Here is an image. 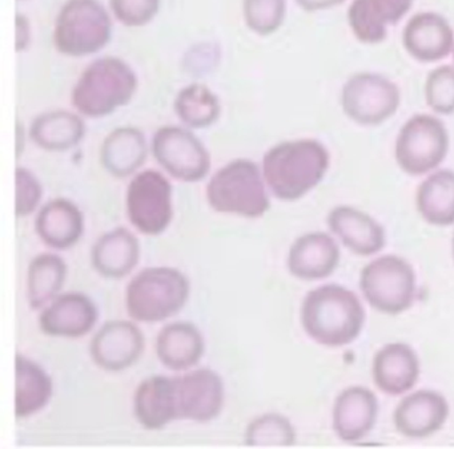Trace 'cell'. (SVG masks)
Masks as SVG:
<instances>
[{
	"label": "cell",
	"mask_w": 454,
	"mask_h": 449,
	"mask_svg": "<svg viewBox=\"0 0 454 449\" xmlns=\"http://www.w3.org/2000/svg\"><path fill=\"white\" fill-rule=\"evenodd\" d=\"M453 58H454V48H453Z\"/></svg>",
	"instance_id": "7bdbcfd3"
},
{
	"label": "cell",
	"mask_w": 454,
	"mask_h": 449,
	"mask_svg": "<svg viewBox=\"0 0 454 449\" xmlns=\"http://www.w3.org/2000/svg\"><path fill=\"white\" fill-rule=\"evenodd\" d=\"M67 278L65 259L54 252L36 255L28 266L27 297L34 310L46 307L62 291Z\"/></svg>",
	"instance_id": "f1b7e54d"
},
{
	"label": "cell",
	"mask_w": 454,
	"mask_h": 449,
	"mask_svg": "<svg viewBox=\"0 0 454 449\" xmlns=\"http://www.w3.org/2000/svg\"><path fill=\"white\" fill-rule=\"evenodd\" d=\"M91 260L95 270L105 278H124L139 263V239L129 228H114L95 242Z\"/></svg>",
	"instance_id": "7402d4cb"
},
{
	"label": "cell",
	"mask_w": 454,
	"mask_h": 449,
	"mask_svg": "<svg viewBox=\"0 0 454 449\" xmlns=\"http://www.w3.org/2000/svg\"><path fill=\"white\" fill-rule=\"evenodd\" d=\"M329 230L347 249L360 257H371L381 252L387 244L384 226L368 213L353 206H336L326 218Z\"/></svg>",
	"instance_id": "ac0fdd59"
},
{
	"label": "cell",
	"mask_w": 454,
	"mask_h": 449,
	"mask_svg": "<svg viewBox=\"0 0 454 449\" xmlns=\"http://www.w3.org/2000/svg\"><path fill=\"white\" fill-rule=\"evenodd\" d=\"M31 140L47 151H67L75 148L86 135V124L78 112H44L31 122Z\"/></svg>",
	"instance_id": "484cf974"
},
{
	"label": "cell",
	"mask_w": 454,
	"mask_h": 449,
	"mask_svg": "<svg viewBox=\"0 0 454 449\" xmlns=\"http://www.w3.org/2000/svg\"><path fill=\"white\" fill-rule=\"evenodd\" d=\"M416 0H371L377 15L387 24L395 26L408 15Z\"/></svg>",
	"instance_id": "8d00e7d4"
},
{
	"label": "cell",
	"mask_w": 454,
	"mask_h": 449,
	"mask_svg": "<svg viewBox=\"0 0 454 449\" xmlns=\"http://www.w3.org/2000/svg\"><path fill=\"white\" fill-rule=\"evenodd\" d=\"M174 380L176 420L207 422L219 416L224 406V383L216 371L195 369Z\"/></svg>",
	"instance_id": "7c38bea8"
},
{
	"label": "cell",
	"mask_w": 454,
	"mask_h": 449,
	"mask_svg": "<svg viewBox=\"0 0 454 449\" xmlns=\"http://www.w3.org/2000/svg\"><path fill=\"white\" fill-rule=\"evenodd\" d=\"M54 383L43 367L27 356L15 358V416L26 419L44 408L51 400Z\"/></svg>",
	"instance_id": "4316f807"
},
{
	"label": "cell",
	"mask_w": 454,
	"mask_h": 449,
	"mask_svg": "<svg viewBox=\"0 0 454 449\" xmlns=\"http://www.w3.org/2000/svg\"><path fill=\"white\" fill-rule=\"evenodd\" d=\"M403 45L406 53L419 63H437L453 53L454 31L437 12H419L403 27Z\"/></svg>",
	"instance_id": "5bb4252c"
},
{
	"label": "cell",
	"mask_w": 454,
	"mask_h": 449,
	"mask_svg": "<svg viewBox=\"0 0 454 449\" xmlns=\"http://www.w3.org/2000/svg\"><path fill=\"white\" fill-rule=\"evenodd\" d=\"M425 101L437 116L454 114V66L432 69L425 80Z\"/></svg>",
	"instance_id": "836d02e7"
},
{
	"label": "cell",
	"mask_w": 454,
	"mask_h": 449,
	"mask_svg": "<svg viewBox=\"0 0 454 449\" xmlns=\"http://www.w3.org/2000/svg\"><path fill=\"white\" fill-rule=\"evenodd\" d=\"M348 23L353 36L363 44H380L387 39L389 26L377 15L371 0H353L348 8Z\"/></svg>",
	"instance_id": "d6a6232c"
},
{
	"label": "cell",
	"mask_w": 454,
	"mask_h": 449,
	"mask_svg": "<svg viewBox=\"0 0 454 449\" xmlns=\"http://www.w3.org/2000/svg\"><path fill=\"white\" fill-rule=\"evenodd\" d=\"M148 156L145 133L135 127H119L106 135L100 148L103 167L116 178L137 173Z\"/></svg>",
	"instance_id": "603a6c76"
},
{
	"label": "cell",
	"mask_w": 454,
	"mask_h": 449,
	"mask_svg": "<svg viewBox=\"0 0 454 449\" xmlns=\"http://www.w3.org/2000/svg\"><path fill=\"white\" fill-rule=\"evenodd\" d=\"M248 446H291L296 444V430L280 414H264L249 422L244 435Z\"/></svg>",
	"instance_id": "4dcf8cb0"
},
{
	"label": "cell",
	"mask_w": 454,
	"mask_h": 449,
	"mask_svg": "<svg viewBox=\"0 0 454 449\" xmlns=\"http://www.w3.org/2000/svg\"><path fill=\"white\" fill-rule=\"evenodd\" d=\"M301 10L307 12H318V11L332 10L344 4L348 0H294Z\"/></svg>",
	"instance_id": "f35d334b"
},
{
	"label": "cell",
	"mask_w": 454,
	"mask_h": 449,
	"mask_svg": "<svg viewBox=\"0 0 454 449\" xmlns=\"http://www.w3.org/2000/svg\"><path fill=\"white\" fill-rule=\"evenodd\" d=\"M331 156L318 140L300 138L276 143L262 157V175L281 201H297L316 188L328 172Z\"/></svg>",
	"instance_id": "6da1fadb"
},
{
	"label": "cell",
	"mask_w": 454,
	"mask_h": 449,
	"mask_svg": "<svg viewBox=\"0 0 454 449\" xmlns=\"http://www.w3.org/2000/svg\"><path fill=\"white\" fill-rule=\"evenodd\" d=\"M175 113L190 129L212 127L222 114L219 96L204 84L193 82L177 93L174 103Z\"/></svg>",
	"instance_id": "f546056e"
},
{
	"label": "cell",
	"mask_w": 454,
	"mask_h": 449,
	"mask_svg": "<svg viewBox=\"0 0 454 449\" xmlns=\"http://www.w3.org/2000/svg\"><path fill=\"white\" fill-rule=\"evenodd\" d=\"M449 146L448 128L440 117L414 114L395 138V161L406 174L419 177L437 170L448 156Z\"/></svg>",
	"instance_id": "52a82bcc"
},
{
	"label": "cell",
	"mask_w": 454,
	"mask_h": 449,
	"mask_svg": "<svg viewBox=\"0 0 454 449\" xmlns=\"http://www.w3.org/2000/svg\"><path fill=\"white\" fill-rule=\"evenodd\" d=\"M98 318L99 311L89 295L66 292L44 307L39 327L50 337H82L94 329Z\"/></svg>",
	"instance_id": "2e32d148"
},
{
	"label": "cell",
	"mask_w": 454,
	"mask_h": 449,
	"mask_svg": "<svg viewBox=\"0 0 454 449\" xmlns=\"http://www.w3.org/2000/svg\"><path fill=\"white\" fill-rule=\"evenodd\" d=\"M18 2H26V0H18Z\"/></svg>",
	"instance_id": "b9f144b4"
},
{
	"label": "cell",
	"mask_w": 454,
	"mask_h": 449,
	"mask_svg": "<svg viewBox=\"0 0 454 449\" xmlns=\"http://www.w3.org/2000/svg\"><path fill=\"white\" fill-rule=\"evenodd\" d=\"M379 400L371 390L353 385L342 391L333 406V430L345 443H358L373 430Z\"/></svg>",
	"instance_id": "d6986e66"
},
{
	"label": "cell",
	"mask_w": 454,
	"mask_h": 449,
	"mask_svg": "<svg viewBox=\"0 0 454 449\" xmlns=\"http://www.w3.org/2000/svg\"><path fill=\"white\" fill-rule=\"evenodd\" d=\"M126 212L131 225L145 236L163 234L174 218L172 185L155 169L135 174L127 188Z\"/></svg>",
	"instance_id": "30bf717a"
},
{
	"label": "cell",
	"mask_w": 454,
	"mask_h": 449,
	"mask_svg": "<svg viewBox=\"0 0 454 449\" xmlns=\"http://www.w3.org/2000/svg\"><path fill=\"white\" fill-rule=\"evenodd\" d=\"M204 337L195 324L175 321L167 324L156 337V355L172 371H187L204 355Z\"/></svg>",
	"instance_id": "cb8c5ba5"
},
{
	"label": "cell",
	"mask_w": 454,
	"mask_h": 449,
	"mask_svg": "<svg viewBox=\"0 0 454 449\" xmlns=\"http://www.w3.org/2000/svg\"><path fill=\"white\" fill-rule=\"evenodd\" d=\"M113 37V20L99 0H68L55 20L52 42L58 52L86 58L105 50Z\"/></svg>",
	"instance_id": "8992f818"
},
{
	"label": "cell",
	"mask_w": 454,
	"mask_h": 449,
	"mask_svg": "<svg viewBox=\"0 0 454 449\" xmlns=\"http://www.w3.org/2000/svg\"><path fill=\"white\" fill-rule=\"evenodd\" d=\"M421 372L416 351L405 343H389L377 351L373 358V382L380 391L398 396L416 385Z\"/></svg>",
	"instance_id": "ffe728a7"
},
{
	"label": "cell",
	"mask_w": 454,
	"mask_h": 449,
	"mask_svg": "<svg viewBox=\"0 0 454 449\" xmlns=\"http://www.w3.org/2000/svg\"><path fill=\"white\" fill-rule=\"evenodd\" d=\"M400 105V88L384 74L358 72L342 85V112L363 127L384 124L397 113Z\"/></svg>",
	"instance_id": "9c48e42d"
},
{
	"label": "cell",
	"mask_w": 454,
	"mask_h": 449,
	"mask_svg": "<svg viewBox=\"0 0 454 449\" xmlns=\"http://www.w3.org/2000/svg\"><path fill=\"white\" fill-rule=\"evenodd\" d=\"M134 414L145 430H158L176 420L174 377H147L135 391Z\"/></svg>",
	"instance_id": "d4e9b609"
},
{
	"label": "cell",
	"mask_w": 454,
	"mask_h": 449,
	"mask_svg": "<svg viewBox=\"0 0 454 449\" xmlns=\"http://www.w3.org/2000/svg\"><path fill=\"white\" fill-rule=\"evenodd\" d=\"M33 42V27L25 13L15 15V50L25 52Z\"/></svg>",
	"instance_id": "74e56055"
},
{
	"label": "cell",
	"mask_w": 454,
	"mask_h": 449,
	"mask_svg": "<svg viewBox=\"0 0 454 449\" xmlns=\"http://www.w3.org/2000/svg\"><path fill=\"white\" fill-rule=\"evenodd\" d=\"M451 252H453V258H454V236H453V241H451Z\"/></svg>",
	"instance_id": "60d3db41"
},
{
	"label": "cell",
	"mask_w": 454,
	"mask_h": 449,
	"mask_svg": "<svg viewBox=\"0 0 454 449\" xmlns=\"http://www.w3.org/2000/svg\"><path fill=\"white\" fill-rule=\"evenodd\" d=\"M151 151L159 165L183 182H199L211 170V154L190 128H159L151 141Z\"/></svg>",
	"instance_id": "8fae6325"
},
{
	"label": "cell",
	"mask_w": 454,
	"mask_h": 449,
	"mask_svg": "<svg viewBox=\"0 0 454 449\" xmlns=\"http://www.w3.org/2000/svg\"><path fill=\"white\" fill-rule=\"evenodd\" d=\"M137 85V74L129 63L106 56L82 72L71 92V104L83 117L102 119L129 104Z\"/></svg>",
	"instance_id": "3957f363"
},
{
	"label": "cell",
	"mask_w": 454,
	"mask_h": 449,
	"mask_svg": "<svg viewBox=\"0 0 454 449\" xmlns=\"http://www.w3.org/2000/svg\"><path fill=\"white\" fill-rule=\"evenodd\" d=\"M262 170L248 159H236L216 170L207 185V201L217 213L260 218L270 210Z\"/></svg>",
	"instance_id": "277c9868"
},
{
	"label": "cell",
	"mask_w": 454,
	"mask_h": 449,
	"mask_svg": "<svg viewBox=\"0 0 454 449\" xmlns=\"http://www.w3.org/2000/svg\"><path fill=\"white\" fill-rule=\"evenodd\" d=\"M161 0H110L111 11L119 23L131 28L150 24L160 11Z\"/></svg>",
	"instance_id": "d590c367"
},
{
	"label": "cell",
	"mask_w": 454,
	"mask_h": 449,
	"mask_svg": "<svg viewBox=\"0 0 454 449\" xmlns=\"http://www.w3.org/2000/svg\"><path fill=\"white\" fill-rule=\"evenodd\" d=\"M365 318L360 298L336 283L308 292L300 313L308 337L326 347H342L355 342L363 331Z\"/></svg>",
	"instance_id": "7a4b0ae2"
},
{
	"label": "cell",
	"mask_w": 454,
	"mask_h": 449,
	"mask_svg": "<svg viewBox=\"0 0 454 449\" xmlns=\"http://www.w3.org/2000/svg\"><path fill=\"white\" fill-rule=\"evenodd\" d=\"M35 228L47 246L55 250L71 249L83 236L84 215L71 199H51L39 210Z\"/></svg>",
	"instance_id": "44dd1931"
},
{
	"label": "cell",
	"mask_w": 454,
	"mask_h": 449,
	"mask_svg": "<svg viewBox=\"0 0 454 449\" xmlns=\"http://www.w3.org/2000/svg\"><path fill=\"white\" fill-rule=\"evenodd\" d=\"M43 198V186L27 167L15 169V214L18 218L33 214Z\"/></svg>",
	"instance_id": "e575fe53"
},
{
	"label": "cell",
	"mask_w": 454,
	"mask_h": 449,
	"mask_svg": "<svg viewBox=\"0 0 454 449\" xmlns=\"http://www.w3.org/2000/svg\"><path fill=\"white\" fill-rule=\"evenodd\" d=\"M26 132L25 127L23 124H20V121H17V159H20V154L25 151V143H26Z\"/></svg>",
	"instance_id": "ab89813d"
},
{
	"label": "cell",
	"mask_w": 454,
	"mask_h": 449,
	"mask_svg": "<svg viewBox=\"0 0 454 449\" xmlns=\"http://www.w3.org/2000/svg\"><path fill=\"white\" fill-rule=\"evenodd\" d=\"M243 16L252 32L270 36L286 21V0H244Z\"/></svg>",
	"instance_id": "1f68e13d"
},
{
	"label": "cell",
	"mask_w": 454,
	"mask_h": 449,
	"mask_svg": "<svg viewBox=\"0 0 454 449\" xmlns=\"http://www.w3.org/2000/svg\"><path fill=\"white\" fill-rule=\"evenodd\" d=\"M450 406L442 393L419 390L405 396L393 414L395 430L409 438L434 435L445 425Z\"/></svg>",
	"instance_id": "9a60e30c"
},
{
	"label": "cell",
	"mask_w": 454,
	"mask_h": 449,
	"mask_svg": "<svg viewBox=\"0 0 454 449\" xmlns=\"http://www.w3.org/2000/svg\"><path fill=\"white\" fill-rule=\"evenodd\" d=\"M145 339L137 324L111 321L92 337L90 353L97 366L108 372H121L134 366L145 351Z\"/></svg>",
	"instance_id": "4fadbf2b"
},
{
	"label": "cell",
	"mask_w": 454,
	"mask_h": 449,
	"mask_svg": "<svg viewBox=\"0 0 454 449\" xmlns=\"http://www.w3.org/2000/svg\"><path fill=\"white\" fill-rule=\"evenodd\" d=\"M416 206L425 222L438 228L454 225V172L434 170L417 189Z\"/></svg>",
	"instance_id": "83f0119b"
},
{
	"label": "cell",
	"mask_w": 454,
	"mask_h": 449,
	"mask_svg": "<svg viewBox=\"0 0 454 449\" xmlns=\"http://www.w3.org/2000/svg\"><path fill=\"white\" fill-rule=\"evenodd\" d=\"M360 289L374 310L398 315L413 305L417 291L413 266L395 254L382 255L361 271Z\"/></svg>",
	"instance_id": "ba28073f"
},
{
	"label": "cell",
	"mask_w": 454,
	"mask_h": 449,
	"mask_svg": "<svg viewBox=\"0 0 454 449\" xmlns=\"http://www.w3.org/2000/svg\"><path fill=\"white\" fill-rule=\"evenodd\" d=\"M341 252L331 234L312 231L299 236L288 252V270L301 281H320L336 271Z\"/></svg>",
	"instance_id": "e0dca14e"
},
{
	"label": "cell",
	"mask_w": 454,
	"mask_h": 449,
	"mask_svg": "<svg viewBox=\"0 0 454 449\" xmlns=\"http://www.w3.org/2000/svg\"><path fill=\"white\" fill-rule=\"evenodd\" d=\"M190 292V281L182 271L167 266L145 268L127 287V313L135 321L158 323L182 311Z\"/></svg>",
	"instance_id": "5b68a950"
}]
</instances>
